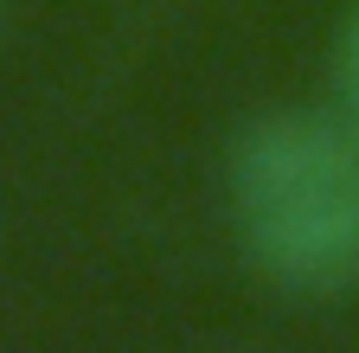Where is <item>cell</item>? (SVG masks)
Returning <instances> with one entry per match:
<instances>
[{
  "mask_svg": "<svg viewBox=\"0 0 359 353\" xmlns=\"http://www.w3.org/2000/svg\"><path fill=\"white\" fill-rule=\"evenodd\" d=\"M224 187L257 277L308 302L359 289V122L346 109H276L250 122Z\"/></svg>",
  "mask_w": 359,
  "mask_h": 353,
  "instance_id": "1",
  "label": "cell"
},
{
  "mask_svg": "<svg viewBox=\"0 0 359 353\" xmlns=\"http://www.w3.org/2000/svg\"><path fill=\"white\" fill-rule=\"evenodd\" d=\"M334 84H340V109L359 122V7L340 26V46H334Z\"/></svg>",
  "mask_w": 359,
  "mask_h": 353,
  "instance_id": "2",
  "label": "cell"
}]
</instances>
